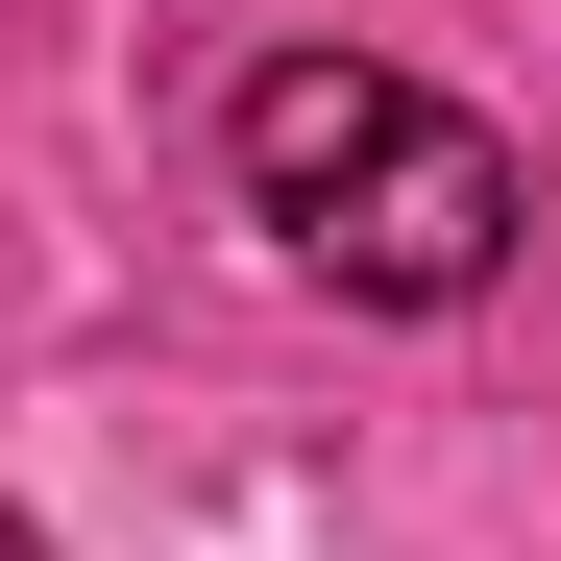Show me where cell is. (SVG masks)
<instances>
[{
	"mask_svg": "<svg viewBox=\"0 0 561 561\" xmlns=\"http://www.w3.org/2000/svg\"><path fill=\"white\" fill-rule=\"evenodd\" d=\"M0 561H49V537H25V513H0Z\"/></svg>",
	"mask_w": 561,
	"mask_h": 561,
	"instance_id": "3",
	"label": "cell"
},
{
	"mask_svg": "<svg viewBox=\"0 0 561 561\" xmlns=\"http://www.w3.org/2000/svg\"><path fill=\"white\" fill-rule=\"evenodd\" d=\"M513 220H537V171L463 123V99H415V73H391V123L294 196V268H342L366 318H463V294L513 268Z\"/></svg>",
	"mask_w": 561,
	"mask_h": 561,
	"instance_id": "1",
	"label": "cell"
},
{
	"mask_svg": "<svg viewBox=\"0 0 561 561\" xmlns=\"http://www.w3.org/2000/svg\"><path fill=\"white\" fill-rule=\"evenodd\" d=\"M366 123H391V73H366V49H268L244 99H220V147H244V196H268V220H294L318 171L366 147Z\"/></svg>",
	"mask_w": 561,
	"mask_h": 561,
	"instance_id": "2",
	"label": "cell"
}]
</instances>
